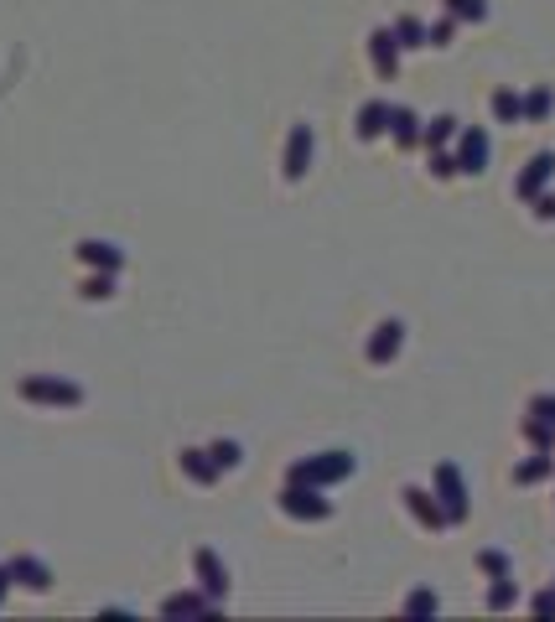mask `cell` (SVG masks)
<instances>
[{
  "mask_svg": "<svg viewBox=\"0 0 555 622\" xmlns=\"http://www.w3.org/2000/svg\"><path fill=\"white\" fill-rule=\"evenodd\" d=\"M16 394L27 400V405H52V410H78L84 405V389L73 384V379H58V374H27Z\"/></svg>",
  "mask_w": 555,
  "mask_h": 622,
  "instance_id": "6da1fadb",
  "label": "cell"
},
{
  "mask_svg": "<svg viewBox=\"0 0 555 622\" xmlns=\"http://www.w3.org/2000/svg\"><path fill=\"white\" fill-rule=\"evenodd\" d=\"M348 473H353V456L333 451V456H317V462H296V467H291V482H302V488H327V482H342Z\"/></svg>",
  "mask_w": 555,
  "mask_h": 622,
  "instance_id": "7a4b0ae2",
  "label": "cell"
},
{
  "mask_svg": "<svg viewBox=\"0 0 555 622\" xmlns=\"http://www.w3.org/2000/svg\"><path fill=\"white\" fill-rule=\"evenodd\" d=\"M280 508H286L291 519H327V513H333V504H327L317 488H302V482H291V488L280 493Z\"/></svg>",
  "mask_w": 555,
  "mask_h": 622,
  "instance_id": "3957f363",
  "label": "cell"
},
{
  "mask_svg": "<svg viewBox=\"0 0 555 622\" xmlns=\"http://www.w3.org/2000/svg\"><path fill=\"white\" fill-rule=\"evenodd\" d=\"M192 570H197V586L213 596V602H223V592H229V576H223V561H218L208 545H203V550L192 555Z\"/></svg>",
  "mask_w": 555,
  "mask_h": 622,
  "instance_id": "277c9868",
  "label": "cell"
},
{
  "mask_svg": "<svg viewBox=\"0 0 555 622\" xmlns=\"http://www.w3.org/2000/svg\"><path fill=\"white\" fill-rule=\"evenodd\" d=\"M161 612H172V618H218V602L197 586V592L166 596V602H161Z\"/></svg>",
  "mask_w": 555,
  "mask_h": 622,
  "instance_id": "5b68a950",
  "label": "cell"
},
{
  "mask_svg": "<svg viewBox=\"0 0 555 622\" xmlns=\"http://www.w3.org/2000/svg\"><path fill=\"white\" fill-rule=\"evenodd\" d=\"M311 166V125H291V141H286V177H307Z\"/></svg>",
  "mask_w": 555,
  "mask_h": 622,
  "instance_id": "8992f818",
  "label": "cell"
},
{
  "mask_svg": "<svg viewBox=\"0 0 555 622\" xmlns=\"http://www.w3.org/2000/svg\"><path fill=\"white\" fill-rule=\"evenodd\" d=\"M5 565H11V581L27 586V592H36V596L52 586V570H47L42 561H31V555H16V561H5Z\"/></svg>",
  "mask_w": 555,
  "mask_h": 622,
  "instance_id": "52a82bcc",
  "label": "cell"
},
{
  "mask_svg": "<svg viewBox=\"0 0 555 622\" xmlns=\"http://www.w3.org/2000/svg\"><path fill=\"white\" fill-rule=\"evenodd\" d=\"M78 265H89V270H109V275H115V270L125 265V254L115 249V244H104V238H84V244H78Z\"/></svg>",
  "mask_w": 555,
  "mask_h": 622,
  "instance_id": "ba28073f",
  "label": "cell"
},
{
  "mask_svg": "<svg viewBox=\"0 0 555 622\" xmlns=\"http://www.w3.org/2000/svg\"><path fill=\"white\" fill-rule=\"evenodd\" d=\"M436 488H441L446 519H467V498H462V477H457V467H441V473H436Z\"/></svg>",
  "mask_w": 555,
  "mask_h": 622,
  "instance_id": "9c48e42d",
  "label": "cell"
},
{
  "mask_svg": "<svg viewBox=\"0 0 555 622\" xmlns=\"http://www.w3.org/2000/svg\"><path fill=\"white\" fill-rule=\"evenodd\" d=\"M483 161H488V135L483 130H467L462 150H457V172H483Z\"/></svg>",
  "mask_w": 555,
  "mask_h": 622,
  "instance_id": "30bf717a",
  "label": "cell"
},
{
  "mask_svg": "<svg viewBox=\"0 0 555 622\" xmlns=\"http://www.w3.org/2000/svg\"><path fill=\"white\" fill-rule=\"evenodd\" d=\"M177 462H182V473L192 477V482H203V488H213V482H218V462L208 456V451H192V446H187Z\"/></svg>",
  "mask_w": 555,
  "mask_h": 622,
  "instance_id": "8fae6325",
  "label": "cell"
},
{
  "mask_svg": "<svg viewBox=\"0 0 555 622\" xmlns=\"http://www.w3.org/2000/svg\"><path fill=\"white\" fill-rule=\"evenodd\" d=\"M400 337H405V327H400V322H384L379 332H374L369 358H374V363H390V358L400 353Z\"/></svg>",
  "mask_w": 555,
  "mask_h": 622,
  "instance_id": "7c38bea8",
  "label": "cell"
},
{
  "mask_svg": "<svg viewBox=\"0 0 555 622\" xmlns=\"http://www.w3.org/2000/svg\"><path fill=\"white\" fill-rule=\"evenodd\" d=\"M551 172H555V156H535L525 166V177H519V198H540V187L551 182Z\"/></svg>",
  "mask_w": 555,
  "mask_h": 622,
  "instance_id": "4fadbf2b",
  "label": "cell"
},
{
  "mask_svg": "<svg viewBox=\"0 0 555 622\" xmlns=\"http://www.w3.org/2000/svg\"><path fill=\"white\" fill-rule=\"evenodd\" d=\"M395 47H400V42H395V31H374V62H379V73H384V78L395 73Z\"/></svg>",
  "mask_w": 555,
  "mask_h": 622,
  "instance_id": "5bb4252c",
  "label": "cell"
},
{
  "mask_svg": "<svg viewBox=\"0 0 555 622\" xmlns=\"http://www.w3.org/2000/svg\"><path fill=\"white\" fill-rule=\"evenodd\" d=\"M384 125H390V104H364V109H358V135H364V141L379 135Z\"/></svg>",
  "mask_w": 555,
  "mask_h": 622,
  "instance_id": "9a60e30c",
  "label": "cell"
},
{
  "mask_svg": "<svg viewBox=\"0 0 555 622\" xmlns=\"http://www.w3.org/2000/svg\"><path fill=\"white\" fill-rule=\"evenodd\" d=\"M390 130H395V141H400V146H415V141H421V125H415L410 109H390Z\"/></svg>",
  "mask_w": 555,
  "mask_h": 622,
  "instance_id": "2e32d148",
  "label": "cell"
},
{
  "mask_svg": "<svg viewBox=\"0 0 555 622\" xmlns=\"http://www.w3.org/2000/svg\"><path fill=\"white\" fill-rule=\"evenodd\" d=\"M405 504H410V513H421L431 529H441V524H446V513H441V508H431V498H426V493H415V488L405 493Z\"/></svg>",
  "mask_w": 555,
  "mask_h": 622,
  "instance_id": "e0dca14e",
  "label": "cell"
},
{
  "mask_svg": "<svg viewBox=\"0 0 555 622\" xmlns=\"http://www.w3.org/2000/svg\"><path fill=\"white\" fill-rule=\"evenodd\" d=\"M84 296H89V301H109V296H115V275H109V270L89 275V280H84Z\"/></svg>",
  "mask_w": 555,
  "mask_h": 622,
  "instance_id": "ac0fdd59",
  "label": "cell"
},
{
  "mask_svg": "<svg viewBox=\"0 0 555 622\" xmlns=\"http://www.w3.org/2000/svg\"><path fill=\"white\" fill-rule=\"evenodd\" d=\"M395 42H400V47H421V42H426V27H421L415 16H400V27H395Z\"/></svg>",
  "mask_w": 555,
  "mask_h": 622,
  "instance_id": "d6986e66",
  "label": "cell"
},
{
  "mask_svg": "<svg viewBox=\"0 0 555 622\" xmlns=\"http://www.w3.org/2000/svg\"><path fill=\"white\" fill-rule=\"evenodd\" d=\"M208 456L218 462V473H229V467H239V446H234V441H213V446H208Z\"/></svg>",
  "mask_w": 555,
  "mask_h": 622,
  "instance_id": "ffe728a7",
  "label": "cell"
},
{
  "mask_svg": "<svg viewBox=\"0 0 555 622\" xmlns=\"http://www.w3.org/2000/svg\"><path fill=\"white\" fill-rule=\"evenodd\" d=\"M446 11H452V16H462V21H483V16H488V5H483V0H446Z\"/></svg>",
  "mask_w": 555,
  "mask_h": 622,
  "instance_id": "44dd1931",
  "label": "cell"
},
{
  "mask_svg": "<svg viewBox=\"0 0 555 622\" xmlns=\"http://www.w3.org/2000/svg\"><path fill=\"white\" fill-rule=\"evenodd\" d=\"M452 130H457V119H452V115L431 119V130H426V146H446V141H452Z\"/></svg>",
  "mask_w": 555,
  "mask_h": 622,
  "instance_id": "7402d4cb",
  "label": "cell"
},
{
  "mask_svg": "<svg viewBox=\"0 0 555 622\" xmlns=\"http://www.w3.org/2000/svg\"><path fill=\"white\" fill-rule=\"evenodd\" d=\"M494 115L498 119H519V115H525V99H514V93H494Z\"/></svg>",
  "mask_w": 555,
  "mask_h": 622,
  "instance_id": "603a6c76",
  "label": "cell"
},
{
  "mask_svg": "<svg viewBox=\"0 0 555 622\" xmlns=\"http://www.w3.org/2000/svg\"><path fill=\"white\" fill-rule=\"evenodd\" d=\"M525 115H529V119H545V115H551V93L535 89V93L525 99Z\"/></svg>",
  "mask_w": 555,
  "mask_h": 622,
  "instance_id": "cb8c5ba5",
  "label": "cell"
},
{
  "mask_svg": "<svg viewBox=\"0 0 555 622\" xmlns=\"http://www.w3.org/2000/svg\"><path fill=\"white\" fill-rule=\"evenodd\" d=\"M545 473H551V462H545V456H529L514 477H519V482H535V477H545Z\"/></svg>",
  "mask_w": 555,
  "mask_h": 622,
  "instance_id": "d4e9b609",
  "label": "cell"
},
{
  "mask_svg": "<svg viewBox=\"0 0 555 622\" xmlns=\"http://www.w3.org/2000/svg\"><path fill=\"white\" fill-rule=\"evenodd\" d=\"M478 565H483L488 576H509V561H503L498 550H483V555H478Z\"/></svg>",
  "mask_w": 555,
  "mask_h": 622,
  "instance_id": "484cf974",
  "label": "cell"
},
{
  "mask_svg": "<svg viewBox=\"0 0 555 622\" xmlns=\"http://www.w3.org/2000/svg\"><path fill=\"white\" fill-rule=\"evenodd\" d=\"M431 172H436V177H452V172H457V161H452V156H441V150H436V156H431Z\"/></svg>",
  "mask_w": 555,
  "mask_h": 622,
  "instance_id": "4316f807",
  "label": "cell"
},
{
  "mask_svg": "<svg viewBox=\"0 0 555 622\" xmlns=\"http://www.w3.org/2000/svg\"><path fill=\"white\" fill-rule=\"evenodd\" d=\"M410 612H436V596L431 592H415V596H410Z\"/></svg>",
  "mask_w": 555,
  "mask_h": 622,
  "instance_id": "83f0119b",
  "label": "cell"
},
{
  "mask_svg": "<svg viewBox=\"0 0 555 622\" xmlns=\"http://www.w3.org/2000/svg\"><path fill=\"white\" fill-rule=\"evenodd\" d=\"M426 36H431V47H446V42H452V21H441V27H431Z\"/></svg>",
  "mask_w": 555,
  "mask_h": 622,
  "instance_id": "f1b7e54d",
  "label": "cell"
},
{
  "mask_svg": "<svg viewBox=\"0 0 555 622\" xmlns=\"http://www.w3.org/2000/svg\"><path fill=\"white\" fill-rule=\"evenodd\" d=\"M509 602H514V592H509V586H503V576H498V586H494V596H488V607H509Z\"/></svg>",
  "mask_w": 555,
  "mask_h": 622,
  "instance_id": "f546056e",
  "label": "cell"
},
{
  "mask_svg": "<svg viewBox=\"0 0 555 622\" xmlns=\"http://www.w3.org/2000/svg\"><path fill=\"white\" fill-rule=\"evenodd\" d=\"M535 612H555V592H545V596H535Z\"/></svg>",
  "mask_w": 555,
  "mask_h": 622,
  "instance_id": "4dcf8cb0",
  "label": "cell"
},
{
  "mask_svg": "<svg viewBox=\"0 0 555 622\" xmlns=\"http://www.w3.org/2000/svg\"><path fill=\"white\" fill-rule=\"evenodd\" d=\"M16 581H11V565H0V602H5V592H11Z\"/></svg>",
  "mask_w": 555,
  "mask_h": 622,
  "instance_id": "1f68e13d",
  "label": "cell"
},
{
  "mask_svg": "<svg viewBox=\"0 0 555 622\" xmlns=\"http://www.w3.org/2000/svg\"><path fill=\"white\" fill-rule=\"evenodd\" d=\"M535 415H551V420H555V400H540V405H535Z\"/></svg>",
  "mask_w": 555,
  "mask_h": 622,
  "instance_id": "d6a6232c",
  "label": "cell"
},
{
  "mask_svg": "<svg viewBox=\"0 0 555 622\" xmlns=\"http://www.w3.org/2000/svg\"><path fill=\"white\" fill-rule=\"evenodd\" d=\"M540 213H545V218H555V198H540Z\"/></svg>",
  "mask_w": 555,
  "mask_h": 622,
  "instance_id": "836d02e7",
  "label": "cell"
}]
</instances>
